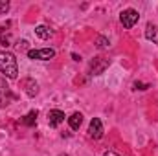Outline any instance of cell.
Segmentation results:
<instances>
[{
  "instance_id": "obj_1",
  "label": "cell",
  "mask_w": 158,
  "mask_h": 156,
  "mask_svg": "<svg viewBox=\"0 0 158 156\" xmlns=\"http://www.w3.org/2000/svg\"><path fill=\"white\" fill-rule=\"evenodd\" d=\"M0 70L6 77L17 79L19 76V66H17V59L13 53L9 51H0Z\"/></svg>"
},
{
  "instance_id": "obj_2",
  "label": "cell",
  "mask_w": 158,
  "mask_h": 156,
  "mask_svg": "<svg viewBox=\"0 0 158 156\" xmlns=\"http://www.w3.org/2000/svg\"><path fill=\"white\" fill-rule=\"evenodd\" d=\"M138 18H140V15H138V11H134V9H125V11L121 13V17H119L123 28H132V26L138 22Z\"/></svg>"
},
{
  "instance_id": "obj_3",
  "label": "cell",
  "mask_w": 158,
  "mask_h": 156,
  "mask_svg": "<svg viewBox=\"0 0 158 156\" xmlns=\"http://www.w3.org/2000/svg\"><path fill=\"white\" fill-rule=\"evenodd\" d=\"M30 59H39V61H50L55 57V51L52 48H42V50H30L28 51Z\"/></svg>"
},
{
  "instance_id": "obj_4",
  "label": "cell",
  "mask_w": 158,
  "mask_h": 156,
  "mask_svg": "<svg viewBox=\"0 0 158 156\" xmlns=\"http://www.w3.org/2000/svg\"><path fill=\"white\" fill-rule=\"evenodd\" d=\"M107 66H109V59H105V57H96V59L90 63V76H99V74H103V72L107 70Z\"/></svg>"
},
{
  "instance_id": "obj_5",
  "label": "cell",
  "mask_w": 158,
  "mask_h": 156,
  "mask_svg": "<svg viewBox=\"0 0 158 156\" xmlns=\"http://www.w3.org/2000/svg\"><path fill=\"white\" fill-rule=\"evenodd\" d=\"M13 99H15V96L11 94V88L6 84L4 79H0V107L9 105V101H13Z\"/></svg>"
},
{
  "instance_id": "obj_6",
  "label": "cell",
  "mask_w": 158,
  "mask_h": 156,
  "mask_svg": "<svg viewBox=\"0 0 158 156\" xmlns=\"http://www.w3.org/2000/svg\"><path fill=\"white\" fill-rule=\"evenodd\" d=\"M88 134H90V138H94V140H99V138L103 136V123H101L99 117H94V119L90 121Z\"/></svg>"
},
{
  "instance_id": "obj_7",
  "label": "cell",
  "mask_w": 158,
  "mask_h": 156,
  "mask_svg": "<svg viewBox=\"0 0 158 156\" xmlns=\"http://www.w3.org/2000/svg\"><path fill=\"white\" fill-rule=\"evenodd\" d=\"M48 121H50V127H59L64 121V112H61V110H50L48 112Z\"/></svg>"
},
{
  "instance_id": "obj_8",
  "label": "cell",
  "mask_w": 158,
  "mask_h": 156,
  "mask_svg": "<svg viewBox=\"0 0 158 156\" xmlns=\"http://www.w3.org/2000/svg\"><path fill=\"white\" fill-rule=\"evenodd\" d=\"M22 86L26 88V94H28L30 97L37 96V92H39V86H37V83H35L31 77H26V79H24V81H22Z\"/></svg>"
},
{
  "instance_id": "obj_9",
  "label": "cell",
  "mask_w": 158,
  "mask_h": 156,
  "mask_svg": "<svg viewBox=\"0 0 158 156\" xmlns=\"http://www.w3.org/2000/svg\"><path fill=\"white\" fill-rule=\"evenodd\" d=\"M37 116H39V112H37V110L28 112L26 116L22 117V125H26V127H33V125L37 123Z\"/></svg>"
},
{
  "instance_id": "obj_10",
  "label": "cell",
  "mask_w": 158,
  "mask_h": 156,
  "mask_svg": "<svg viewBox=\"0 0 158 156\" xmlns=\"http://www.w3.org/2000/svg\"><path fill=\"white\" fill-rule=\"evenodd\" d=\"M145 37H147L149 40H153V42H156V44H158V26L147 24V28H145Z\"/></svg>"
},
{
  "instance_id": "obj_11",
  "label": "cell",
  "mask_w": 158,
  "mask_h": 156,
  "mask_svg": "<svg viewBox=\"0 0 158 156\" xmlns=\"http://www.w3.org/2000/svg\"><path fill=\"white\" fill-rule=\"evenodd\" d=\"M68 123H70V129H74V130H77L79 127H81V123H83V114H72V116L68 117Z\"/></svg>"
},
{
  "instance_id": "obj_12",
  "label": "cell",
  "mask_w": 158,
  "mask_h": 156,
  "mask_svg": "<svg viewBox=\"0 0 158 156\" xmlns=\"http://www.w3.org/2000/svg\"><path fill=\"white\" fill-rule=\"evenodd\" d=\"M52 33H53V31H52L48 26H37V28H35V35L40 37V39H50Z\"/></svg>"
},
{
  "instance_id": "obj_13",
  "label": "cell",
  "mask_w": 158,
  "mask_h": 156,
  "mask_svg": "<svg viewBox=\"0 0 158 156\" xmlns=\"http://www.w3.org/2000/svg\"><path fill=\"white\" fill-rule=\"evenodd\" d=\"M96 46H98V48H101V50H103V48H107V46H109V39H107V37H98Z\"/></svg>"
},
{
  "instance_id": "obj_14",
  "label": "cell",
  "mask_w": 158,
  "mask_h": 156,
  "mask_svg": "<svg viewBox=\"0 0 158 156\" xmlns=\"http://www.w3.org/2000/svg\"><path fill=\"white\" fill-rule=\"evenodd\" d=\"M7 9H9V4L6 0H0V13H6Z\"/></svg>"
},
{
  "instance_id": "obj_15",
  "label": "cell",
  "mask_w": 158,
  "mask_h": 156,
  "mask_svg": "<svg viewBox=\"0 0 158 156\" xmlns=\"http://www.w3.org/2000/svg\"><path fill=\"white\" fill-rule=\"evenodd\" d=\"M134 88H136V90H138V88H140V90H147L149 84H145V83H134Z\"/></svg>"
},
{
  "instance_id": "obj_16",
  "label": "cell",
  "mask_w": 158,
  "mask_h": 156,
  "mask_svg": "<svg viewBox=\"0 0 158 156\" xmlns=\"http://www.w3.org/2000/svg\"><path fill=\"white\" fill-rule=\"evenodd\" d=\"M103 156H119V154H116V153H112V151H109V153H105Z\"/></svg>"
}]
</instances>
